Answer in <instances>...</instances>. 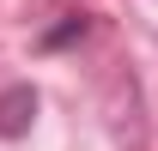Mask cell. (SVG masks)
<instances>
[{
    "mask_svg": "<svg viewBox=\"0 0 158 151\" xmlns=\"http://www.w3.org/2000/svg\"><path fill=\"white\" fill-rule=\"evenodd\" d=\"M85 12H67V18L55 24V30H43V48H67V42H85Z\"/></svg>",
    "mask_w": 158,
    "mask_h": 151,
    "instance_id": "cell-2",
    "label": "cell"
},
{
    "mask_svg": "<svg viewBox=\"0 0 158 151\" xmlns=\"http://www.w3.org/2000/svg\"><path fill=\"white\" fill-rule=\"evenodd\" d=\"M31 121H37V91L31 85H6L0 91V139L31 133Z\"/></svg>",
    "mask_w": 158,
    "mask_h": 151,
    "instance_id": "cell-1",
    "label": "cell"
}]
</instances>
